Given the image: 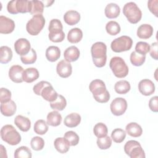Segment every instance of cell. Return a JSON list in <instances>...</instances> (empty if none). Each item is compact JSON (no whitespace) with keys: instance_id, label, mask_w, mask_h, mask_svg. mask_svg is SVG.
<instances>
[{"instance_id":"6da1fadb","label":"cell","mask_w":158,"mask_h":158,"mask_svg":"<svg viewBox=\"0 0 158 158\" xmlns=\"http://www.w3.org/2000/svg\"><path fill=\"white\" fill-rule=\"evenodd\" d=\"M89 89L97 102L106 103L110 99V94L102 80L99 79L93 80L89 84Z\"/></svg>"},{"instance_id":"7a4b0ae2","label":"cell","mask_w":158,"mask_h":158,"mask_svg":"<svg viewBox=\"0 0 158 158\" xmlns=\"http://www.w3.org/2000/svg\"><path fill=\"white\" fill-rule=\"evenodd\" d=\"M107 46L102 42H96L91 48V53L94 64L97 67H102L107 60Z\"/></svg>"},{"instance_id":"3957f363","label":"cell","mask_w":158,"mask_h":158,"mask_svg":"<svg viewBox=\"0 0 158 158\" xmlns=\"http://www.w3.org/2000/svg\"><path fill=\"white\" fill-rule=\"evenodd\" d=\"M2 139L10 145H17L21 141L20 133L12 125H6L1 130Z\"/></svg>"},{"instance_id":"277c9868","label":"cell","mask_w":158,"mask_h":158,"mask_svg":"<svg viewBox=\"0 0 158 158\" xmlns=\"http://www.w3.org/2000/svg\"><path fill=\"white\" fill-rule=\"evenodd\" d=\"M109 66L114 75L117 78H124L128 73V67L120 57H113L110 59Z\"/></svg>"},{"instance_id":"5b68a950","label":"cell","mask_w":158,"mask_h":158,"mask_svg":"<svg viewBox=\"0 0 158 158\" xmlns=\"http://www.w3.org/2000/svg\"><path fill=\"white\" fill-rule=\"evenodd\" d=\"M123 13L131 23H137L142 17V12L138 6L133 2L126 3L123 8Z\"/></svg>"},{"instance_id":"8992f818","label":"cell","mask_w":158,"mask_h":158,"mask_svg":"<svg viewBox=\"0 0 158 158\" xmlns=\"http://www.w3.org/2000/svg\"><path fill=\"white\" fill-rule=\"evenodd\" d=\"M44 24L45 19L43 15L42 14L35 15L27 23L26 30L30 35L36 36L43 30Z\"/></svg>"},{"instance_id":"52a82bcc","label":"cell","mask_w":158,"mask_h":158,"mask_svg":"<svg viewBox=\"0 0 158 158\" xmlns=\"http://www.w3.org/2000/svg\"><path fill=\"white\" fill-rule=\"evenodd\" d=\"M124 151L131 158H144L146 157L141 144L135 140L127 141L124 146Z\"/></svg>"},{"instance_id":"ba28073f","label":"cell","mask_w":158,"mask_h":158,"mask_svg":"<svg viewBox=\"0 0 158 158\" xmlns=\"http://www.w3.org/2000/svg\"><path fill=\"white\" fill-rule=\"evenodd\" d=\"M133 44L132 39L128 36H121L114 40L111 44L110 48L115 52H121L130 50Z\"/></svg>"},{"instance_id":"9c48e42d","label":"cell","mask_w":158,"mask_h":158,"mask_svg":"<svg viewBox=\"0 0 158 158\" xmlns=\"http://www.w3.org/2000/svg\"><path fill=\"white\" fill-rule=\"evenodd\" d=\"M7 11L12 14L30 12V1L13 0L7 3Z\"/></svg>"},{"instance_id":"30bf717a","label":"cell","mask_w":158,"mask_h":158,"mask_svg":"<svg viewBox=\"0 0 158 158\" xmlns=\"http://www.w3.org/2000/svg\"><path fill=\"white\" fill-rule=\"evenodd\" d=\"M111 112L116 116L123 115L127 109V102L123 98H116L110 106Z\"/></svg>"},{"instance_id":"8fae6325","label":"cell","mask_w":158,"mask_h":158,"mask_svg":"<svg viewBox=\"0 0 158 158\" xmlns=\"http://www.w3.org/2000/svg\"><path fill=\"white\" fill-rule=\"evenodd\" d=\"M14 49L16 53L21 56L27 54L31 50L30 41L26 38H19L14 44Z\"/></svg>"},{"instance_id":"7c38bea8","label":"cell","mask_w":158,"mask_h":158,"mask_svg":"<svg viewBox=\"0 0 158 158\" xmlns=\"http://www.w3.org/2000/svg\"><path fill=\"white\" fill-rule=\"evenodd\" d=\"M57 74L62 78H67L72 73V67L70 62L65 60H62L58 62L56 67Z\"/></svg>"},{"instance_id":"4fadbf2b","label":"cell","mask_w":158,"mask_h":158,"mask_svg":"<svg viewBox=\"0 0 158 158\" xmlns=\"http://www.w3.org/2000/svg\"><path fill=\"white\" fill-rule=\"evenodd\" d=\"M139 91L144 96H150L155 91L154 83L149 79H143L138 84Z\"/></svg>"},{"instance_id":"5bb4252c","label":"cell","mask_w":158,"mask_h":158,"mask_svg":"<svg viewBox=\"0 0 158 158\" xmlns=\"http://www.w3.org/2000/svg\"><path fill=\"white\" fill-rule=\"evenodd\" d=\"M15 29L14 22L4 15L0 16V33L2 34H9Z\"/></svg>"},{"instance_id":"9a60e30c","label":"cell","mask_w":158,"mask_h":158,"mask_svg":"<svg viewBox=\"0 0 158 158\" xmlns=\"http://www.w3.org/2000/svg\"><path fill=\"white\" fill-rule=\"evenodd\" d=\"M24 70L22 66L19 65H12L9 70V77L10 79L17 83H22L23 80V73Z\"/></svg>"},{"instance_id":"2e32d148","label":"cell","mask_w":158,"mask_h":158,"mask_svg":"<svg viewBox=\"0 0 158 158\" xmlns=\"http://www.w3.org/2000/svg\"><path fill=\"white\" fill-rule=\"evenodd\" d=\"M80 54V51L76 46H70L64 51V59L68 62H75L79 58Z\"/></svg>"},{"instance_id":"e0dca14e","label":"cell","mask_w":158,"mask_h":158,"mask_svg":"<svg viewBox=\"0 0 158 158\" xmlns=\"http://www.w3.org/2000/svg\"><path fill=\"white\" fill-rule=\"evenodd\" d=\"M41 96L44 99L51 102L54 101L57 99L58 94L54 90L51 84H49L44 86L42 89L41 91Z\"/></svg>"},{"instance_id":"ac0fdd59","label":"cell","mask_w":158,"mask_h":158,"mask_svg":"<svg viewBox=\"0 0 158 158\" xmlns=\"http://www.w3.org/2000/svg\"><path fill=\"white\" fill-rule=\"evenodd\" d=\"M14 123L22 131H28L31 127V122L30 119L21 115H18L14 119Z\"/></svg>"},{"instance_id":"d6986e66","label":"cell","mask_w":158,"mask_h":158,"mask_svg":"<svg viewBox=\"0 0 158 158\" xmlns=\"http://www.w3.org/2000/svg\"><path fill=\"white\" fill-rule=\"evenodd\" d=\"M17 106L15 102L12 100L7 102L2 103L1 104V114L6 117L12 116L16 112Z\"/></svg>"},{"instance_id":"ffe728a7","label":"cell","mask_w":158,"mask_h":158,"mask_svg":"<svg viewBox=\"0 0 158 158\" xmlns=\"http://www.w3.org/2000/svg\"><path fill=\"white\" fill-rule=\"evenodd\" d=\"M64 20L67 24L69 25H74L79 22L80 20V14L76 10H68L64 15Z\"/></svg>"},{"instance_id":"44dd1931","label":"cell","mask_w":158,"mask_h":158,"mask_svg":"<svg viewBox=\"0 0 158 158\" xmlns=\"http://www.w3.org/2000/svg\"><path fill=\"white\" fill-rule=\"evenodd\" d=\"M39 77L38 70L36 68L30 67L25 69L23 73V80L26 83H32Z\"/></svg>"},{"instance_id":"7402d4cb","label":"cell","mask_w":158,"mask_h":158,"mask_svg":"<svg viewBox=\"0 0 158 158\" xmlns=\"http://www.w3.org/2000/svg\"><path fill=\"white\" fill-rule=\"evenodd\" d=\"M153 28L149 24H142L137 30V36L141 39H148L153 34Z\"/></svg>"},{"instance_id":"603a6c76","label":"cell","mask_w":158,"mask_h":158,"mask_svg":"<svg viewBox=\"0 0 158 158\" xmlns=\"http://www.w3.org/2000/svg\"><path fill=\"white\" fill-rule=\"evenodd\" d=\"M81 116L77 113H71L67 115L64 118V125L69 128H73L78 126L81 122Z\"/></svg>"},{"instance_id":"cb8c5ba5","label":"cell","mask_w":158,"mask_h":158,"mask_svg":"<svg viewBox=\"0 0 158 158\" xmlns=\"http://www.w3.org/2000/svg\"><path fill=\"white\" fill-rule=\"evenodd\" d=\"M54 145L56 149L61 154L66 153L70 149L69 141L64 138L59 137L54 140Z\"/></svg>"},{"instance_id":"d4e9b609","label":"cell","mask_w":158,"mask_h":158,"mask_svg":"<svg viewBox=\"0 0 158 158\" xmlns=\"http://www.w3.org/2000/svg\"><path fill=\"white\" fill-rule=\"evenodd\" d=\"M125 130L128 135L135 138L140 136L143 133L141 127L135 122H131L127 125Z\"/></svg>"},{"instance_id":"484cf974","label":"cell","mask_w":158,"mask_h":158,"mask_svg":"<svg viewBox=\"0 0 158 158\" xmlns=\"http://www.w3.org/2000/svg\"><path fill=\"white\" fill-rule=\"evenodd\" d=\"M120 12V9L119 6L115 3H109L108 4L104 10L105 15L109 19H115L117 18Z\"/></svg>"},{"instance_id":"4316f807","label":"cell","mask_w":158,"mask_h":158,"mask_svg":"<svg viewBox=\"0 0 158 158\" xmlns=\"http://www.w3.org/2000/svg\"><path fill=\"white\" fill-rule=\"evenodd\" d=\"M60 56V51L57 46H49L46 51V57L50 62L57 60Z\"/></svg>"},{"instance_id":"83f0119b","label":"cell","mask_w":158,"mask_h":158,"mask_svg":"<svg viewBox=\"0 0 158 158\" xmlns=\"http://www.w3.org/2000/svg\"><path fill=\"white\" fill-rule=\"evenodd\" d=\"M83 38V32L78 28H72L69 30L67 35V40L71 43H77Z\"/></svg>"},{"instance_id":"f1b7e54d","label":"cell","mask_w":158,"mask_h":158,"mask_svg":"<svg viewBox=\"0 0 158 158\" xmlns=\"http://www.w3.org/2000/svg\"><path fill=\"white\" fill-rule=\"evenodd\" d=\"M62 122V116L57 111L54 110L49 112L47 115L46 123L52 127H57Z\"/></svg>"},{"instance_id":"f546056e","label":"cell","mask_w":158,"mask_h":158,"mask_svg":"<svg viewBox=\"0 0 158 158\" xmlns=\"http://www.w3.org/2000/svg\"><path fill=\"white\" fill-rule=\"evenodd\" d=\"M44 5L41 1H30V13L33 15L42 14Z\"/></svg>"},{"instance_id":"4dcf8cb0","label":"cell","mask_w":158,"mask_h":158,"mask_svg":"<svg viewBox=\"0 0 158 158\" xmlns=\"http://www.w3.org/2000/svg\"><path fill=\"white\" fill-rule=\"evenodd\" d=\"M12 58V51L10 48L6 46H2L0 48V62L1 64H7L11 60Z\"/></svg>"},{"instance_id":"1f68e13d","label":"cell","mask_w":158,"mask_h":158,"mask_svg":"<svg viewBox=\"0 0 158 158\" xmlns=\"http://www.w3.org/2000/svg\"><path fill=\"white\" fill-rule=\"evenodd\" d=\"M130 84L127 80H120L115 84L114 89L120 94H125L130 90Z\"/></svg>"},{"instance_id":"d6a6232c","label":"cell","mask_w":158,"mask_h":158,"mask_svg":"<svg viewBox=\"0 0 158 158\" xmlns=\"http://www.w3.org/2000/svg\"><path fill=\"white\" fill-rule=\"evenodd\" d=\"M67 106V101L65 98L60 95L58 94L57 99L50 102V107L54 110H62Z\"/></svg>"},{"instance_id":"836d02e7","label":"cell","mask_w":158,"mask_h":158,"mask_svg":"<svg viewBox=\"0 0 158 158\" xmlns=\"http://www.w3.org/2000/svg\"><path fill=\"white\" fill-rule=\"evenodd\" d=\"M48 123L45 120L40 119L38 120L34 125V131L38 135H44L48 130Z\"/></svg>"},{"instance_id":"e575fe53","label":"cell","mask_w":158,"mask_h":158,"mask_svg":"<svg viewBox=\"0 0 158 158\" xmlns=\"http://www.w3.org/2000/svg\"><path fill=\"white\" fill-rule=\"evenodd\" d=\"M130 62L135 66H141L142 65L146 60V56L142 55L133 51L130 54Z\"/></svg>"},{"instance_id":"d590c367","label":"cell","mask_w":158,"mask_h":158,"mask_svg":"<svg viewBox=\"0 0 158 158\" xmlns=\"http://www.w3.org/2000/svg\"><path fill=\"white\" fill-rule=\"evenodd\" d=\"M31 150L27 146H20L14 152L15 158H31Z\"/></svg>"},{"instance_id":"8d00e7d4","label":"cell","mask_w":158,"mask_h":158,"mask_svg":"<svg viewBox=\"0 0 158 158\" xmlns=\"http://www.w3.org/2000/svg\"><path fill=\"white\" fill-rule=\"evenodd\" d=\"M106 30L109 35L114 36L120 33V27L117 22L109 21L106 25Z\"/></svg>"},{"instance_id":"74e56055","label":"cell","mask_w":158,"mask_h":158,"mask_svg":"<svg viewBox=\"0 0 158 158\" xmlns=\"http://www.w3.org/2000/svg\"><path fill=\"white\" fill-rule=\"evenodd\" d=\"M126 137V132L121 128L114 129L111 133V138L117 143H120L125 139Z\"/></svg>"},{"instance_id":"f35d334b","label":"cell","mask_w":158,"mask_h":158,"mask_svg":"<svg viewBox=\"0 0 158 158\" xmlns=\"http://www.w3.org/2000/svg\"><path fill=\"white\" fill-rule=\"evenodd\" d=\"M37 59L36 52L33 48L31 49L30 51L26 55L22 56L20 57L21 61L24 64H32L35 63Z\"/></svg>"},{"instance_id":"ab89813d","label":"cell","mask_w":158,"mask_h":158,"mask_svg":"<svg viewBox=\"0 0 158 158\" xmlns=\"http://www.w3.org/2000/svg\"><path fill=\"white\" fill-rule=\"evenodd\" d=\"M93 132L94 135L98 138L106 136L108 133L107 127L103 123H98L94 125Z\"/></svg>"},{"instance_id":"60d3db41","label":"cell","mask_w":158,"mask_h":158,"mask_svg":"<svg viewBox=\"0 0 158 158\" xmlns=\"http://www.w3.org/2000/svg\"><path fill=\"white\" fill-rule=\"evenodd\" d=\"M97 145L101 149H109L112 144V139L109 136H104L98 138L97 139Z\"/></svg>"},{"instance_id":"b9f144b4","label":"cell","mask_w":158,"mask_h":158,"mask_svg":"<svg viewBox=\"0 0 158 158\" xmlns=\"http://www.w3.org/2000/svg\"><path fill=\"white\" fill-rule=\"evenodd\" d=\"M64 138H65L69 141L70 145L72 146L77 145L79 142V136L73 131H67L64 134Z\"/></svg>"},{"instance_id":"7bdbcfd3","label":"cell","mask_w":158,"mask_h":158,"mask_svg":"<svg viewBox=\"0 0 158 158\" xmlns=\"http://www.w3.org/2000/svg\"><path fill=\"white\" fill-rule=\"evenodd\" d=\"M31 148L35 151H40L44 146V141L43 139L40 136L33 137L30 141Z\"/></svg>"},{"instance_id":"ee69618b","label":"cell","mask_w":158,"mask_h":158,"mask_svg":"<svg viewBox=\"0 0 158 158\" xmlns=\"http://www.w3.org/2000/svg\"><path fill=\"white\" fill-rule=\"evenodd\" d=\"M150 50V45L146 43L143 41H139L136 43L135 46V52L142 54L145 55L149 52Z\"/></svg>"},{"instance_id":"f6af8a7d","label":"cell","mask_w":158,"mask_h":158,"mask_svg":"<svg viewBox=\"0 0 158 158\" xmlns=\"http://www.w3.org/2000/svg\"><path fill=\"white\" fill-rule=\"evenodd\" d=\"M63 29V26L61 22L56 19H52L49 25L48 30L49 31H61Z\"/></svg>"},{"instance_id":"bcb514c9","label":"cell","mask_w":158,"mask_h":158,"mask_svg":"<svg viewBox=\"0 0 158 158\" xmlns=\"http://www.w3.org/2000/svg\"><path fill=\"white\" fill-rule=\"evenodd\" d=\"M48 36L51 41L54 43H60L64 40L65 33L63 31L57 33H49Z\"/></svg>"},{"instance_id":"7dc6e473","label":"cell","mask_w":158,"mask_h":158,"mask_svg":"<svg viewBox=\"0 0 158 158\" xmlns=\"http://www.w3.org/2000/svg\"><path fill=\"white\" fill-rule=\"evenodd\" d=\"M11 92L7 88H1L0 89V102L1 103L7 102L10 101Z\"/></svg>"},{"instance_id":"c3c4849f","label":"cell","mask_w":158,"mask_h":158,"mask_svg":"<svg viewBox=\"0 0 158 158\" xmlns=\"http://www.w3.org/2000/svg\"><path fill=\"white\" fill-rule=\"evenodd\" d=\"M49 84H51V83L49 82H48V81H41L37 83L35 85H34V86L33 88V92L36 95L40 96V95H41V91L44 88V87L48 85H49Z\"/></svg>"},{"instance_id":"681fc988","label":"cell","mask_w":158,"mask_h":158,"mask_svg":"<svg viewBox=\"0 0 158 158\" xmlns=\"http://www.w3.org/2000/svg\"><path fill=\"white\" fill-rule=\"evenodd\" d=\"M157 0H150L148 2V9L156 17H157Z\"/></svg>"},{"instance_id":"f907efd6","label":"cell","mask_w":158,"mask_h":158,"mask_svg":"<svg viewBox=\"0 0 158 158\" xmlns=\"http://www.w3.org/2000/svg\"><path fill=\"white\" fill-rule=\"evenodd\" d=\"M157 104H158V97L157 96H156L151 98L149 101V109L152 111H153L154 112H157L158 111Z\"/></svg>"},{"instance_id":"816d5d0a","label":"cell","mask_w":158,"mask_h":158,"mask_svg":"<svg viewBox=\"0 0 158 158\" xmlns=\"http://www.w3.org/2000/svg\"><path fill=\"white\" fill-rule=\"evenodd\" d=\"M150 55L155 60H157V43L154 42L150 46Z\"/></svg>"}]
</instances>
